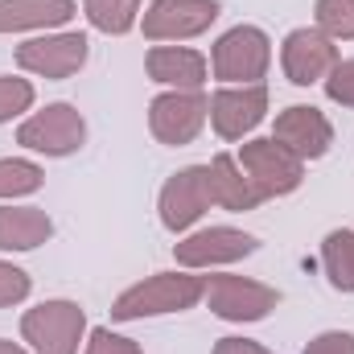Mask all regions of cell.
<instances>
[{
  "label": "cell",
  "instance_id": "6da1fadb",
  "mask_svg": "<svg viewBox=\"0 0 354 354\" xmlns=\"http://www.w3.org/2000/svg\"><path fill=\"white\" fill-rule=\"evenodd\" d=\"M206 297V276L189 272H157L132 288H124L111 305L115 322H145V317H165V313H185Z\"/></svg>",
  "mask_w": 354,
  "mask_h": 354
},
{
  "label": "cell",
  "instance_id": "5b68a950",
  "mask_svg": "<svg viewBox=\"0 0 354 354\" xmlns=\"http://www.w3.org/2000/svg\"><path fill=\"white\" fill-rule=\"evenodd\" d=\"M235 161L243 165V174L256 181V189H260L264 198H284V194L301 189V181H305V161L292 157V153H288L280 140H272V136L248 140Z\"/></svg>",
  "mask_w": 354,
  "mask_h": 354
},
{
  "label": "cell",
  "instance_id": "7c38bea8",
  "mask_svg": "<svg viewBox=\"0 0 354 354\" xmlns=\"http://www.w3.org/2000/svg\"><path fill=\"white\" fill-rule=\"evenodd\" d=\"M260 248L256 235L235 231V227H206V231H189L185 239L174 243V256L181 268H218L235 264L243 256H252Z\"/></svg>",
  "mask_w": 354,
  "mask_h": 354
},
{
  "label": "cell",
  "instance_id": "e0dca14e",
  "mask_svg": "<svg viewBox=\"0 0 354 354\" xmlns=\"http://www.w3.org/2000/svg\"><path fill=\"white\" fill-rule=\"evenodd\" d=\"M79 12L75 0H0V33L58 29Z\"/></svg>",
  "mask_w": 354,
  "mask_h": 354
},
{
  "label": "cell",
  "instance_id": "cb8c5ba5",
  "mask_svg": "<svg viewBox=\"0 0 354 354\" xmlns=\"http://www.w3.org/2000/svg\"><path fill=\"white\" fill-rule=\"evenodd\" d=\"M29 288H33V280H29V272H25V268L4 264V260H0V309L21 305V301L29 297Z\"/></svg>",
  "mask_w": 354,
  "mask_h": 354
},
{
  "label": "cell",
  "instance_id": "44dd1931",
  "mask_svg": "<svg viewBox=\"0 0 354 354\" xmlns=\"http://www.w3.org/2000/svg\"><path fill=\"white\" fill-rule=\"evenodd\" d=\"M41 185H46L41 165L21 161V157H4L0 161V198H25V194H37Z\"/></svg>",
  "mask_w": 354,
  "mask_h": 354
},
{
  "label": "cell",
  "instance_id": "484cf974",
  "mask_svg": "<svg viewBox=\"0 0 354 354\" xmlns=\"http://www.w3.org/2000/svg\"><path fill=\"white\" fill-rule=\"evenodd\" d=\"M87 354H145L132 338L124 334H111V330H91V342H87Z\"/></svg>",
  "mask_w": 354,
  "mask_h": 354
},
{
  "label": "cell",
  "instance_id": "30bf717a",
  "mask_svg": "<svg viewBox=\"0 0 354 354\" xmlns=\"http://www.w3.org/2000/svg\"><path fill=\"white\" fill-rule=\"evenodd\" d=\"M218 21V0H153L140 17L149 41H185Z\"/></svg>",
  "mask_w": 354,
  "mask_h": 354
},
{
  "label": "cell",
  "instance_id": "3957f363",
  "mask_svg": "<svg viewBox=\"0 0 354 354\" xmlns=\"http://www.w3.org/2000/svg\"><path fill=\"white\" fill-rule=\"evenodd\" d=\"M87 334V313L75 301H41L21 317V338L33 354H79Z\"/></svg>",
  "mask_w": 354,
  "mask_h": 354
},
{
  "label": "cell",
  "instance_id": "8992f818",
  "mask_svg": "<svg viewBox=\"0 0 354 354\" xmlns=\"http://www.w3.org/2000/svg\"><path fill=\"white\" fill-rule=\"evenodd\" d=\"M214 317L223 322H264L280 305V292L252 276H206V297Z\"/></svg>",
  "mask_w": 354,
  "mask_h": 354
},
{
  "label": "cell",
  "instance_id": "9c48e42d",
  "mask_svg": "<svg viewBox=\"0 0 354 354\" xmlns=\"http://www.w3.org/2000/svg\"><path fill=\"white\" fill-rule=\"evenodd\" d=\"M161 223H165V231H189L210 206H214V198H210V169L206 165H185V169H177L165 185H161Z\"/></svg>",
  "mask_w": 354,
  "mask_h": 354
},
{
  "label": "cell",
  "instance_id": "277c9868",
  "mask_svg": "<svg viewBox=\"0 0 354 354\" xmlns=\"http://www.w3.org/2000/svg\"><path fill=\"white\" fill-rule=\"evenodd\" d=\"M17 145L46 157H71L87 145V120L71 103H50L17 128Z\"/></svg>",
  "mask_w": 354,
  "mask_h": 354
},
{
  "label": "cell",
  "instance_id": "d4e9b609",
  "mask_svg": "<svg viewBox=\"0 0 354 354\" xmlns=\"http://www.w3.org/2000/svg\"><path fill=\"white\" fill-rule=\"evenodd\" d=\"M322 87H326V95H330L334 103L354 107V58H346V62L338 58V66L326 75V83H322Z\"/></svg>",
  "mask_w": 354,
  "mask_h": 354
},
{
  "label": "cell",
  "instance_id": "d6986e66",
  "mask_svg": "<svg viewBox=\"0 0 354 354\" xmlns=\"http://www.w3.org/2000/svg\"><path fill=\"white\" fill-rule=\"evenodd\" d=\"M322 268L338 292H354V231H330L322 243Z\"/></svg>",
  "mask_w": 354,
  "mask_h": 354
},
{
  "label": "cell",
  "instance_id": "4316f807",
  "mask_svg": "<svg viewBox=\"0 0 354 354\" xmlns=\"http://www.w3.org/2000/svg\"><path fill=\"white\" fill-rule=\"evenodd\" d=\"M301 354H354V334H346V330H326V334H317Z\"/></svg>",
  "mask_w": 354,
  "mask_h": 354
},
{
  "label": "cell",
  "instance_id": "8fae6325",
  "mask_svg": "<svg viewBox=\"0 0 354 354\" xmlns=\"http://www.w3.org/2000/svg\"><path fill=\"white\" fill-rule=\"evenodd\" d=\"M280 66L292 87L326 83V75L338 66V46L322 29H292L280 46Z\"/></svg>",
  "mask_w": 354,
  "mask_h": 354
},
{
  "label": "cell",
  "instance_id": "ffe728a7",
  "mask_svg": "<svg viewBox=\"0 0 354 354\" xmlns=\"http://www.w3.org/2000/svg\"><path fill=\"white\" fill-rule=\"evenodd\" d=\"M83 12L99 33L120 37L140 21V0H83Z\"/></svg>",
  "mask_w": 354,
  "mask_h": 354
},
{
  "label": "cell",
  "instance_id": "9a60e30c",
  "mask_svg": "<svg viewBox=\"0 0 354 354\" xmlns=\"http://www.w3.org/2000/svg\"><path fill=\"white\" fill-rule=\"evenodd\" d=\"M145 71L153 83L169 91H202L206 75H210V62L189 46H153L145 58Z\"/></svg>",
  "mask_w": 354,
  "mask_h": 354
},
{
  "label": "cell",
  "instance_id": "7a4b0ae2",
  "mask_svg": "<svg viewBox=\"0 0 354 354\" xmlns=\"http://www.w3.org/2000/svg\"><path fill=\"white\" fill-rule=\"evenodd\" d=\"M268 66H272V41L256 25L227 29L210 50V71L223 87H252L268 75Z\"/></svg>",
  "mask_w": 354,
  "mask_h": 354
},
{
  "label": "cell",
  "instance_id": "ba28073f",
  "mask_svg": "<svg viewBox=\"0 0 354 354\" xmlns=\"http://www.w3.org/2000/svg\"><path fill=\"white\" fill-rule=\"evenodd\" d=\"M91 41L83 33H46L17 46V66L37 79H71L87 66Z\"/></svg>",
  "mask_w": 354,
  "mask_h": 354
},
{
  "label": "cell",
  "instance_id": "4fadbf2b",
  "mask_svg": "<svg viewBox=\"0 0 354 354\" xmlns=\"http://www.w3.org/2000/svg\"><path fill=\"white\" fill-rule=\"evenodd\" d=\"M268 115V87L252 83V87H223L210 95V124L223 140H243L260 128Z\"/></svg>",
  "mask_w": 354,
  "mask_h": 354
},
{
  "label": "cell",
  "instance_id": "ac0fdd59",
  "mask_svg": "<svg viewBox=\"0 0 354 354\" xmlns=\"http://www.w3.org/2000/svg\"><path fill=\"white\" fill-rule=\"evenodd\" d=\"M54 223L37 206H0V252H33L50 243Z\"/></svg>",
  "mask_w": 354,
  "mask_h": 354
},
{
  "label": "cell",
  "instance_id": "2e32d148",
  "mask_svg": "<svg viewBox=\"0 0 354 354\" xmlns=\"http://www.w3.org/2000/svg\"><path fill=\"white\" fill-rule=\"evenodd\" d=\"M206 169H210V198H214V206L243 214V210H256L264 202V194L256 189V181L243 174V165L231 153H218Z\"/></svg>",
  "mask_w": 354,
  "mask_h": 354
},
{
  "label": "cell",
  "instance_id": "5bb4252c",
  "mask_svg": "<svg viewBox=\"0 0 354 354\" xmlns=\"http://www.w3.org/2000/svg\"><path fill=\"white\" fill-rule=\"evenodd\" d=\"M272 140H280V145H284L292 157H301V161H317V157H326L330 145H334V124H330L317 107L292 103V107H284V111L276 115Z\"/></svg>",
  "mask_w": 354,
  "mask_h": 354
},
{
  "label": "cell",
  "instance_id": "83f0119b",
  "mask_svg": "<svg viewBox=\"0 0 354 354\" xmlns=\"http://www.w3.org/2000/svg\"><path fill=\"white\" fill-rule=\"evenodd\" d=\"M214 354H268V346L252 342V338H218Z\"/></svg>",
  "mask_w": 354,
  "mask_h": 354
},
{
  "label": "cell",
  "instance_id": "f1b7e54d",
  "mask_svg": "<svg viewBox=\"0 0 354 354\" xmlns=\"http://www.w3.org/2000/svg\"><path fill=\"white\" fill-rule=\"evenodd\" d=\"M0 354H29V351L17 346V342H8V338H0Z\"/></svg>",
  "mask_w": 354,
  "mask_h": 354
},
{
  "label": "cell",
  "instance_id": "7402d4cb",
  "mask_svg": "<svg viewBox=\"0 0 354 354\" xmlns=\"http://www.w3.org/2000/svg\"><path fill=\"white\" fill-rule=\"evenodd\" d=\"M317 29L334 41H354V0H317Z\"/></svg>",
  "mask_w": 354,
  "mask_h": 354
},
{
  "label": "cell",
  "instance_id": "603a6c76",
  "mask_svg": "<svg viewBox=\"0 0 354 354\" xmlns=\"http://www.w3.org/2000/svg\"><path fill=\"white\" fill-rule=\"evenodd\" d=\"M33 107V83L29 79H12V75H0V124L17 120L21 111Z\"/></svg>",
  "mask_w": 354,
  "mask_h": 354
},
{
  "label": "cell",
  "instance_id": "52a82bcc",
  "mask_svg": "<svg viewBox=\"0 0 354 354\" xmlns=\"http://www.w3.org/2000/svg\"><path fill=\"white\" fill-rule=\"evenodd\" d=\"M210 120V99L202 91H165L149 103V132L161 145H189Z\"/></svg>",
  "mask_w": 354,
  "mask_h": 354
}]
</instances>
